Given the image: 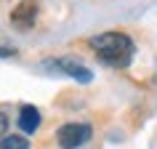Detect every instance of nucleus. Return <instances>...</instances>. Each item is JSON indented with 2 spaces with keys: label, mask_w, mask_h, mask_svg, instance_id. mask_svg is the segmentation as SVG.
I'll return each mask as SVG.
<instances>
[{
  "label": "nucleus",
  "mask_w": 157,
  "mask_h": 149,
  "mask_svg": "<svg viewBox=\"0 0 157 149\" xmlns=\"http://www.w3.org/2000/svg\"><path fill=\"white\" fill-rule=\"evenodd\" d=\"M13 53H16L13 48H6V45H0V59H11Z\"/></svg>",
  "instance_id": "obj_8"
},
{
  "label": "nucleus",
  "mask_w": 157,
  "mask_h": 149,
  "mask_svg": "<svg viewBox=\"0 0 157 149\" xmlns=\"http://www.w3.org/2000/svg\"><path fill=\"white\" fill-rule=\"evenodd\" d=\"M91 136L93 131L88 123H67L56 131V141L61 149H80L83 144L91 141Z\"/></svg>",
  "instance_id": "obj_2"
},
{
  "label": "nucleus",
  "mask_w": 157,
  "mask_h": 149,
  "mask_svg": "<svg viewBox=\"0 0 157 149\" xmlns=\"http://www.w3.org/2000/svg\"><path fill=\"white\" fill-rule=\"evenodd\" d=\"M45 67L69 74V77H75L77 83H91L93 80V72L85 64H80L77 59H72V56H61V59H53V61H45Z\"/></svg>",
  "instance_id": "obj_3"
},
{
  "label": "nucleus",
  "mask_w": 157,
  "mask_h": 149,
  "mask_svg": "<svg viewBox=\"0 0 157 149\" xmlns=\"http://www.w3.org/2000/svg\"><path fill=\"white\" fill-rule=\"evenodd\" d=\"M19 128L29 136L40 128V109L32 107V104H24V107L19 109Z\"/></svg>",
  "instance_id": "obj_5"
},
{
  "label": "nucleus",
  "mask_w": 157,
  "mask_h": 149,
  "mask_svg": "<svg viewBox=\"0 0 157 149\" xmlns=\"http://www.w3.org/2000/svg\"><path fill=\"white\" fill-rule=\"evenodd\" d=\"M8 117H6V112H0V139H3V136H8Z\"/></svg>",
  "instance_id": "obj_7"
},
{
  "label": "nucleus",
  "mask_w": 157,
  "mask_h": 149,
  "mask_svg": "<svg viewBox=\"0 0 157 149\" xmlns=\"http://www.w3.org/2000/svg\"><path fill=\"white\" fill-rule=\"evenodd\" d=\"M91 48L96 51V56L109 67H128L133 59V40L125 32H101L91 37Z\"/></svg>",
  "instance_id": "obj_1"
},
{
  "label": "nucleus",
  "mask_w": 157,
  "mask_h": 149,
  "mask_svg": "<svg viewBox=\"0 0 157 149\" xmlns=\"http://www.w3.org/2000/svg\"><path fill=\"white\" fill-rule=\"evenodd\" d=\"M0 149H29V139L19 136V133H8L0 139Z\"/></svg>",
  "instance_id": "obj_6"
},
{
  "label": "nucleus",
  "mask_w": 157,
  "mask_h": 149,
  "mask_svg": "<svg viewBox=\"0 0 157 149\" xmlns=\"http://www.w3.org/2000/svg\"><path fill=\"white\" fill-rule=\"evenodd\" d=\"M37 21V0H19L16 8L11 11V24L16 29H32Z\"/></svg>",
  "instance_id": "obj_4"
}]
</instances>
